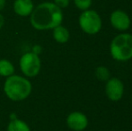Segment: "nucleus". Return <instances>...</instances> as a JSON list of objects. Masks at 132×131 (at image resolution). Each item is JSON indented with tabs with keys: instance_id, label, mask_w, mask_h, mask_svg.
Here are the masks:
<instances>
[{
	"instance_id": "obj_2",
	"label": "nucleus",
	"mask_w": 132,
	"mask_h": 131,
	"mask_svg": "<svg viewBox=\"0 0 132 131\" xmlns=\"http://www.w3.org/2000/svg\"><path fill=\"white\" fill-rule=\"evenodd\" d=\"M110 53L113 59L126 62L132 58V34L122 32L112 39L110 45Z\"/></svg>"
},
{
	"instance_id": "obj_13",
	"label": "nucleus",
	"mask_w": 132,
	"mask_h": 131,
	"mask_svg": "<svg viewBox=\"0 0 132 131\" xmlns=\"http://www.w3.org/2000/svg\"><path fill=\"white\" fill-rule=\"evenodd\" d=\"M95 76L97 79L103 82H106L109 78H111V72L106 66H100L95 69Z\"/></svg>"
},
{
	"instance_id": "obj_7",
	"label": "nucleus",
	"mask_w": 132,
	"mask_h": 131,
	"mask_svg": "<svg viewBox=\"0 0 132 131\" xmlns=\"http://www.w3.org/2000/svg\"><path fill=\"white\" fill-rule=\"evenodd\" d=\"M110 23L114 29L120 32H125L130 27L131 20L125 11L117 9L110 15Z\"/></svg>"
},
{
	"instance_id": "obj_6",
	"label": "nucleus",
	"mask_w": 132,
	"mask_h": 131,
	"mask_svg": "<svg viewBox=\"0 0 132 131\" xmlns=\"http://www.w3.org/2000/svg\"><path fill=\"white\" fill-rule=\"evenodd\" d=\"M105 93L108 99L112 101H118L124 94V84L120 79L111 77L106 81Z\"/></svg>"
},
{
	"instance_id": "obj_3",
	"label": "nucleus",
	"mask_w": 132,
	"mask_h": 131,
	"mask_svg": "<svg viewBox=\"0 0 132 131\" xmlns=\"http://www.w3.org/2000/svg\"><path fill=\"white\" fill-rule=\"evenodd\" d=\"M6 96L12 101H22L26 99L31 92V84L27 79L19 75L8 76L4 85Z\"/></svg>"
},
{
	"instance_id": "obj_12",
	"label": "nucleus",
	"mask_w": 132,
	"mask_h": 131,
	"mask_svg": "<svg viewBox=\"0 0 132 131\" xmlns=\"http://www.w3.org/2000/svg\"><path fill=\"white\" fill-rule=\"evenodd\" d=\"M14 67L10 61L6 59L0 60V75L2 76H11L14 75Z\"/></svg>"
},
{
	"instance_id": "obj_16",
	"label": "nucleus",
	"mask_w": 132,
	"mask_h": 131,
	"mask_svg": "<svg viewBox=\"0 0 132 131\" xmlns=\"http://www.w3.org/2000/svg\"><path fill=\"white\" fill-rule=\"evenodd\" d=\"M5 5H6V0H0V12L5 9Z\"/></svg>"
},
{
	"instance_id": "obj_14",
	"label": "nucleus",
	"mask_w": 132,
	"mask_h": 131,
	"mask_svg": "<svg viewBox=\"0 0 132 131\" xmlns=\"http://www.w3.org/2000/svg\"><path fill=\"white\" fill-rule=\"evenodd\" d=\"M76 7L81 11H85L90 9L92 5L93 0H73Z\"/></svg>"
},
{
	"instance_id": "obj_1",
	"label": "nucleus",
	"mask_w": 132,
	"mask_h": 131,
	"mask_svg": "<svg viewBox=\"0 0 132 131\" xmlns=\"http://www.w3.org/2000/svg\"><path fill=\"white\" fill-rule=\"evenodd\" d=\"M62 9L53 2H43L34 7L30 15L31 26L39 31L51 30L62 23Z\"/></svg>"
},
{
	"instance_id": "obj_10",
	"label": "nucleus",
	"mask_w": 132,
	"mask_h": 131,
	"mask_svg": "<svg viewBox=\"0 0 132 131\" xmlns=\"http://www.w3.org/2000/svg\"><path fill=\"white\" fill-rule=\"evenodd\" d=\"M52 30H53V38L57 42L64 44L68 41L70 34L68 30L65 26L60 24L59 26L55 27Z\"/></svg>"
},
{
	"instance_id": "obj_11",
	"label": "nucleus",
	"mask_w": 132,
	"mask_h": 131,
	"mask_svg": "<svg viewBox=\"0 0 132 131\" xmlns=\"http://www.w3.org/2000/svg\"><path fill=\"white\" fill-rule=\"evenodd\" d=\"M7 131H31L29 126L21 119H13L7 127Z\"/></svg>"
},
{
	"instance_id": "obj_8",
	"label": "nucleus",
	"mask_w": 132,
	"mask_h": 131,
	"mask_svg": "<svg viewBox=\"0 0 132 131\" xmlns=\"http://www.w3.org/2000/svg\"><path fill=\"white\" fill-rule=\"evenodd\" d=\"M67 125L73 131H83L88 126V118L80 111L71 112L67 118Z\"/></svg>"
},
{
	"instance_id": "obj_9",
	"label": "nucleus",
	"mask_w": 132,
	"mask_h": 131,
	"mask_svg": "<svg viewBox=\"0 0 132 131\" xmlns=\"http://www.w3.org/2000/svg\"><path fill=\"white\" fill-rule=\"evenodd\" d=\"M34 7L32 0H14L13 5L14 13L21 17H27L31 15Z\"/></svg>"
},
{
	"instance_id": "obj_4",
	"label": "nucleus",
	"mask_w": 132,
	"mask_h": 131,
	"mask_svg": "<svg viewBox=\"0 0 132 131\" xmlns=\"http://www.w3.org/2000/svg\"><path fill=\"white\" fill-rule=\"evenodd\" d=\"M81 30L89 35L97 34L102 29V18L100 14L93 9H87L82 12L78 18Z\"/></svg>"
},
{
	"instance_id": "obj_5",
	"label": "nucleus",
	"mask_w": 132,
	"mask_h": 131,
	"mask_svg": "<svg viewBox=\"0 0 132 131\" xmlns=\"http://www.w3.org/2000/svg\"><path fill=\"white\" fill-rule=\"evenodd\" d=\"M20 67L26 76H36L40 70V59L37 53L28 52L20 59Z\"/></svg>"
},
{
	"instance_id": "obj_17",
	"label": "nucleus",
	"mask_w": 132,
	"mask_h": 131,
	"mask_svg": "<svg viewBox=\"0 0 132 131\" xmlns=\"http://www.w3.org/2000/svg\"><path fill=\"white\" fill-rule=\"evenodd\" d=\"M4 24H5V18H4V16L0 14V29L3 27Z\"/></svg>"
},
{
	"instance_id": "obj_15",
	"label": "nucleus",
	"mask_w": 132,
	"mask_h": 131,
	"mask_svg": "<svg viewBox=\"0 0 132 131\" xmlns=\"http://www.w3.org/2000/svg\"><path fill=\"white\" fill-rule=\"evenodd\" d=\"M53 3L60 9H64L69 5L70 0H53Z\"/></svg>"
},
{
	"instance_id": "obj_18",
	"label": "nucleus",
	"mask_w": 132,
	"mask_h": 131,
	"mask_svg": "<svg viewBox=\"0 0 132 131\" xmlns=\"http://www.w3.org/2000/svg\"><path fill=\"white\" fill-rule=\"evenodd\" d=\"M131 103H132V97H131Z\"/></svg>"
}]
</instances>
